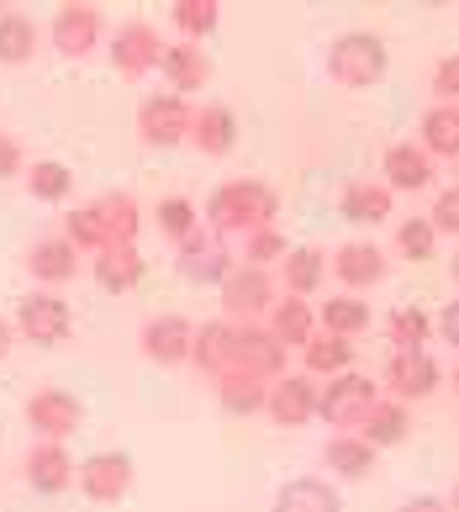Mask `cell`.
<instances>
[{"mask_svg": "<svg viewBox=\"0 0 459 512\" xmlns=\"http://www.w3.org/2000/svg\"><path fill=\"white\" fill-rule=\"evenodd\" d=\"M206 227L222 238H248V233H259V227H275L280 217V196H275V185H264V180H222L212 196H206Z\"/></svg>", "mask_w": 459, "mask_h": 512, "instance_id": "obj_1", "label": "cell"}, {"mask_svg": "<svg viewBox=\"0 0 459 512\" xmlns=\"http://www.w3.org/2000/svg\"><path fill=\"white\" fill-rule=\"evenodd\" d=\"M386 37L380 32H338L328 43V74L343 90H375L386 80Z\"/></svg>", "mask_w": 459, "mask_h": 512, "instance_id": "obj_2", "label": "cell"}, {"mask_svg": "<svg viewBox=\"0 0 459 512\" xmlns=\"http://www.w3.org/2000/svg\"><path fill=\"white\" fill-rule=\"evenodd\" d=\"M375 402H380V386L370 381V375L343 370V375H333V381L317 391V417L328 428H338V433H359V423L370 417Z\"/></svg>", "mask_w": 459, "mask_h": 512, "instance_id": "obj_3", "label": "cell"}, {"mask_svg": "<svg viewBox=\"0 0 459 512\" xmlns=\"http://www.w3.org/2000/svg\"><path fill=\"white\" fill-rule=\"evenodd\" d=\"M16 333L27 338V344L37 349H59L69 344V333H74V312H69V301L59 291H27L22 301H16Z\"/></svg>", "mask_w": 459, "mask_h": 512, "instance_id": "obj_4", "label": "cell"}, {"mask_svg": "<svg viewBox=\"0 0 459 512\" xmlns=\"http://www.w3.org/2000/svg\"><path fill=\"white\" fill-rule=\"evenodd\" d=\"M22 412H27V428L37 433V439H59L64 444L69 433L85 428V402L64 386H37Z\"/></svg>", "mask_w": 459, "mask_h": 512, "instance_id": "obj_5", "label": "cell"}, {"mask_svg": "<svg viewBox=\"0 0 459 512\" xmlns=\"http://www.w3.org/2000/svg\"><path fill=\"white\" fill-rule=\"evenodd\" d=\"M106 59L122 80H148V69H159V59H164V37H159L153 22H143V16L138 22H122L117 32H111Z\"/></svg>", "mask_w": 459, "mask_h": 512, "instance_id": "obj_6", "label": "cell"}, {"mask_svg": "<svg viewBox=\"0 0 459 512\" xmlns=\"http://www.w3.org/2000/svg\"><path fill=\"white\" fill-rule=\"evenodd\" d=\"M275 307V275L254 270V264H233L222 280V317L227 322H264Z\"/></svg>", "mask_w": 459, "mask_h": 512, "instance_id": "obj_7", "label": "cell"}, {"mask_svg": "<svg viewBox=\"0 0 459 512\" xmlns=\"http://www.w3.org/2000/svg\"><path fill=\"white\" fill-rule=\"evenodd\" d=\"M175 270L185 286H222L233 275V243L222 233H212V227H201L196 238L175 249Z\"/></svg>", "mask_w": 459, "mask_h": 512, "instance_id": "obj_8", "label": "cell"}, {"mask_svg": "<svg viewBox=\"0 0 459 512\" xmlns=\"http://www.w3.org/2000/svg\"><path fill=\"white\" fill-rule=\"evenodd\" d=\"M227 370H248L259 381H280L291 370V349L270 333V322H238V338H233V365Z\"/></svg>", "mask_w": 459, "mask_h": 512, "instance_id": "obj_9", "label": "cell"}, {"mask_svg": "<svg viewBox=\"0 0 459 512\" xmlns=\"http://www.w3.org/2000/svg\"><path fill=\"white\" fill-rule=\"evenodd\" d=\"M190 122H196V111H190V101L169 96V90H159V96H143L138 106V138L148 148H180L190 138Z\"/></svg>", "mask_w": 459, "mask_h": 512, "instance_id": "obj_10", "label": "cell"}, {"mask_svg": "<svg viewBox=\"0 0 459 512\" xmlns=\"http://www.w3.org/2000/svg\"><path fill=\"white\" fill-rule=\"evenodd\" d=\"M438 381H444V365L428 354V349H391L386 359V391L396 396V402H423V396L438 391Z\"/></svg>", "mask_w": 459, "mask_h": 512, "instance_id": "obj_11", "label": "cell"}, {"mask_svg": "<svg viewBox=\"0 0 459 512\" xmlns=\"http://www.w3.org/2000/svg\"><path fill=\"white\" fill-rule=\"evenodd\" d=\"M22 476H27V486L37 491V497H64V491H74L80 460H74L59 439H37L27 449V460H22Z\"/></svg>", "mask_w": 459, "mask_h": 512, "instance_id": "obj_12", "label": "cell"}, {"mask_svg": "<svg viewBox=\"0 0 459 512\" xmlns=\"http://www.w3.org/2000/svg\"><path fill=\"white\" fill-rule=\"evenodd\" d=\"M74 486H80L90 502H106V507L122 502L127 491H132V454H122V449H95V454H85Z\"/></svg>", "mask_w": 459, "mask_h": 512, "instance_id": "obj_13", "label": "cell"}, {"mask_svg": "<svg viewBox=\"0 0 459 512\" xmlns=\"http://www.w3.org/2000/svg\"><path fill=\"white\" fill-rule=\"evenodd\" d=\"M53 48L64 53V59H90L95 48H101V11L90 6V0H69V6L53 11Z\"/></svg>", "mask_w": 459, "mask_h": 512, "instance_id": "obj_14", "label": "cell"}, {"mask_svg": "<svg viewBox=\"0 0 459 512\" xmlns=\"http://www.w3.org/2000/svg\"><path fill=\"white\" fill-rule=\"evenodd\" d=\"M264 417H270L275 428H306V423H312V417H317V386H312V375L285 370L280 381H270Z\"/></svg>", "mask_w": 459, "mask_h": 512, "instance_id": "obj_15", "label": "cell"}, {"mask_svg": "<svg viewBox=\"0 0 459 512\" xmlns=\"http://www.w3.org/2000/svg\"><path fill=\"white\" fill-rule=\"evenodd\" d=\"M190 338H196L190 317L164 312V317H148L143 322L138 349H143V359H153V365H185V359H190Z\"/></svg>", "mask_w": 459, "mask_h": 512, "instance_id": "obj_16", "label": "cell"}, {"mask_svg": "<svg viewBox=\"0 0 459 512\" xmlns=\"http://www.w3.org/2000/svg\"><path fill=\"white\" fill-rule=\"evenodd\" d=\"M328 270L343 280L349 296H365V291H375L380 280H386L391 259H386V249H375V243H343V249L328 259Z\"/></svg>", "mask_w": 459, "mask_h": 512, "instance_id": "obj_17", "label": "cell"}, {"mask_svg": "<svg viewBox=\"0 0 459 512\" xmlns=\"http://www.w3.org/2000/svg\"><path fill=\"white\" fill-rule=\"evenodd\" d=\"M27 275H32L43 291H59V286H69V280L80 275V249H74L64 233L37 238L32 249H27Z\"/></svg>", "mask_w": 459, "mask_h": 512, "instance_id": "obj_18", "label": "cell"}, {"mask_svg": "<svg viewBox=\"0 0 459 512\" xmlns=\"http://www.w3.org/2000/svg\"><path fill=\"white\" fill-rule=\"evenodd\" d=\"M90 275H95V286H101V291L127 296V291L143 286L148 259L138 254V243H111V249H101V254L90 259Z\"/></svg>", "mask_w": 459, "mask_h": 512, "instance_id": "obj_19", "label": "cell"}, {"mask_svg": "<svg viewBox=\"0 0 459 512\" xmlns=\"http://www.w3.org/2000/svg\"><path fill=\"white\" fill-rule=\"evenodd\" d=\"M190 143H196L206 159H227V154H233V148H238V117H233V106H222V101L196 106Z\"/></svg>", "mask_w": 459, "mask_h": 512, "instance_id": "obj_20", "label": "cell"}, {"mask_svg": "<svg viewBox=\"0 0 459 512\" xmlns=\"http://www.w3.org/2000/svg\"><path fill=\"white\" fill-rule=\"evenodd\" d=\"M433 159L423 154V148H417V143H391L386 148V159H380V175H386V191L396 196V191H428V185H433Z\"/></svg>", "mask_w": 459, "mask_h": 512, "instance_id": "obj_21", "label": "cell"}, {"mask_svg": "<svg viewBox=\"0 0 459 512\" xmlns=\"http://www.w3.org/2000/svg\"><path fill=\"white\" fill-rule=\"evenodd\" d=\"M164 80H169V96L185 101V90H206V80H212V59H206L201 43H164Z\"/></svg>", "mask_w": 459, "mask_h": 512, "instance_id": "obj_22", "label": "cell"}, {"mask_svg": "<svg viewBox=\"0 0 459 512\" xmlns=\"http://www.w3.org/2000/svg\"><path fill=\"white\" fill-rule=\"evenodd\" d=\"M212 396L227 417H254L270 402V381H259L248 370H222V375H212Z\"/></svg>", "mask_w": 459, "mask_h": 512, "instance_id": "obj_23", "label": "cell"}, {"mask_svg": "<svg viewBox=\"0 0 459 512\" xmlns=\"http://www.w3.org/2000/svg\"><path fill=\"white\" fill-rule=\"evenodd\" d=\"M233 338H238V322H227V317L201 322L196 338H190V365H196L201 375H222L227 365H233Z\"/></svg>", "mask_w": 459, "mask_h": 512, "instance_id": "obj_24", "label": "cell"}, {"mask_svg": "<svg viewBox=\"0 0 459 512\" xmlns=\"http://www.w3.org/2000/svg\"><path fill=\"white\" fill-rule=\"evenodd\" d=\"M417 148L438 164V159H459V106L433 101L417 122Z\"/></svg>", "mask_w": 459, "mask_h": 512, "instance_id": "obj_25", "label": "cell"}, {"mask_svg": "<svg viewBox=\"0 0 459 512\" xmlns=\"http://www.w3.org/2000/svg\"><path fill=\"white\" fill-rule=\"evenodd\" d=\"M338 212L343 222H386L396 212V196L386 191V180H354V185H343V196H338Z\"/></svg>", "mask_w": 459, "mask_h": 512, "instance_id": "obj_26", "label": "cell"}, {"mask_svg": "<svg viewBox=\"0 0 459 512\" xmlns=\"http://www.w3.org/2000/svg\"><path fill=\"white\" fill-rule=\"evenodd\" d=\"M270 333L285 349H306L317 338V307L306 296H280L270 307Z\"/></svg>", "mask_w": 459, "mask_h": 512, "instance_id": "obj_27", "label": "cell"}, {"mask_svg": "<svg viewBox=\"0 0 459 512\" xmlns=\"http://www.w3.org/2000/svg\"><path fill=\"white\" fill-rule=\"evenodd\" d=\"M407 433H412V412H407V402H396V396H380V402L370 407V417L359 423V439L375 444V449L407 444Z\"/></svg>", "mask_w": 459, "mask_h": 512, "instance_id": "obj_28", "label": "cell"}, {"mask_svg": "<svg viewBox=\"0 0 459 512\" xmlns=\"http://www.w3.org/2000/svg\"><path fill=\"white\" fill-rule=\"evenodd\" d=\"M270 512H343V497L333 481H317V476H296L275 491V507Z\"/></svg>", "mask_w": 459, "mask_h": 512, "instance_id": "obj_29", "label": "cell"}, {"mask_svg": "<svg viewBox=\"0 0 459 512\" xmlns=\"http://www.w3.org/2000/svg\"><path fill=\"white\" fill-rule=\"evenodd\" d=\"M354 359H359V349H354V338H338V333H317L312 344L301 349V375H322V381H333V375H343V370H354Z\"/></svg>", "mask_w": 459, "mask_h": 512, "instance_id": "obj_30", "label": "cell"}, {"mask_svg": "<svg viewBox=\"0 0 459 512\" xmlns=\"http://www.w3.org/2000/svg\"><path fill=\"white\" fill-rule=\"evenodd\" d=\"M375 444H365L359 433H333L328 449H322V460H328V470H338L343 481H365L375 476Z\"/></svg>", "mask_w": 459, "mask_h": 512, "instance_id": "obj_31", "label": "cell"}, {"mask_svg": "<svg viewBox=\"0 0 459 512\" xmlns=\"http://www.w3.org/2000/svg\"><path fill=\"white\" fill-rule=\"evenodd\" d=\"M317 322H322V333H338V338H359L370 328V301L365 296H349V291H338L328 296L317 307Z\"/></svg>", "mask_w": 459, "mask_h": 512, "instance_id": "obj_32", "label": "cell"}, {"mask_svg": "<svg viewBox=\"0 0 459 512\" xmlns=\"http://www.w3.org/2000/svg\"><path fill=\"white\" fill-rule=\"evenodd\" d=\"M280 280H285V296H317V286L328 280V254L322 249H291L280 259Z\"/></svg>", "mask_w": 459, "mask_h": 512, "instance_id": "obj_33", "label": "cell"}, {"mask_svg": "<svg viewBox=\"0 0 459 512\" xmlns=\"http://www.w3.org/2000/svg\"><path fill=\"white\" fill-rule=\"evenodd\" d=\"M95 212H101L111 243H138V227H143V206H138V196H127V191L95 196Z\"/></svg>", "mask_w": 459, "mask_h": 512, "instance_id": "obj_34", "label": "cell"}, {"mask_svg": "<svg viewBox=\"0 0 459 512\" xmlns=\"http://www.w3.org/2000/svg\"><path fill=\"white\" fill-rule=\"evenodd\" d=\"M153 222H159V233L175 243V249H180V243H190L206 227V217L196 212V201H190V196H164L159 206H153Z\"/></svg>", "mask_w": 459, "mask_h": 512, "instance_id": "obj_35", "label": "cell"}, {"mask_svg": "<svg viewBox=\"0 0 459 512\" xmlns=\"http://www.w3.org/2000/svg\"><path fill=\"white\" fill-rule=\"evenodd\" d=\"M169 22H175L180 43H201V37H212L217 22H222V0H175V6H169Z\"/></svg>", "mask_w": 459, "mask_h": 512, "instance_id": "obj_36", "label": "cell"}, {"mask_svg": "<svg viewBox=\"0 0 459 512\" xmlns=\"http://www.w3.org/2000/svg\"><path fill=\"white\" fill-rule=\"evenodd\" d=\"M64 238L74 243L80 254H101V249H111V233H106V222H101V212H95V201H85V206H74V212H64Z\"/></svg>", "mask_w": 459, "mask_h": 512, "instance_id": "obj_37", "label": "cell"}, {"mask_svg": "<svg viewBox=\"0 0 459 512\" xmlns=\"http://www.w3.org/2000/svg\"><path fill=\"white\" fill-rule=\"evenodd\" d=\"M22 180H27V191H32L37 201H48V206L69 201V191H74V169L59 164V159H32Z\"/></svg>", "mask_w": 459, "mask_h": 512, "instance_id": "obj_38", "label": "cell"}, {"mask_svg": "<svg viewBox=\"0 0 459 512\" xmlns=\"http://www.w3.org/2000/svg\"><path fill=\"white\" fill-rule=\"evenodd\" d=\"M37 53V22L22 11H0V64H32Z\"/></svg>", "mask_w": 459, "mask_h": 512, "instance_id": "obj_39", "label": "cell"}, {"mask_svg": "<svg viewBox=\"0 0 459 512\" xmlns=\"http://www.w3.org/2000/svg\"><path fill=\"white\" fill-rule=\"evenodd\" d=\"M396 254L407 259V264H428V259L438 254L433 222H428V217H401V227H396Z\"/></svg>", "mask_w": 459, "mask_h": 512, "instance_id": "obj_40", "label": "cell"}, {"mask_svg": "<svg viewBox=\"0 0 459 512\" xmlns=\"http://www.w3.org/2000/svg\"><path fill=\"white\" fill-rule=\"evenodd\" d=\"M386 333H391V344H396V349H428L433 317H428L423 307H396L391 322H386Z\"/></svg>", "mask_w": 459, "mask_h": 512, "instance_id": "obj_41", "label": "cell"}, {"mask_svg": "<svg viewBox=\"0 0 459 512\" xmlns=\"http://www.w3.org/2000/svg\"><path fill=\"white\" fill-rule=\"evenodd\" d=\"M285 254H291V238H285L280 227H259V233L243 238V254H238V259L254 264V270H270V264L285 259Z\"/></svg>", "mask_w": 459, "mask_h": 512, "instance_id": "obj_42", "label": "cell"}, {"mask_svg": "<svg viewBox=\"0 0 459 512\" xmlns=\"http://www.w3.org/2000/svg\"><path fill=\"white\" fill-rule=\"evenodd\" d=\"M428 222H433V233H459V185H444V191L433 196Z\"/></svg>", "mask_w": 459, "mask_h": 512, "instance_id": "obj_43", "label": "cell"}, {"mask_svg": "<svg viewBox=\"0 0 459 512\" xmlns=\"http://www.w3.org/2000/svg\"><path fill=\"white\" fill-rule=\"evenodd\" d=\"M433 96L449 101V106H459V53H449V59L433 64Z\"/></svg>", "mask_w": 459, "mask_h": 512, "instance_id": "obj_44", "label": "cell"}, {"mask_svg": "<svg viewBox=\"0 0 459 512\" xmlns=\"http://www.w3.org/2000/svg\"><path fill=\"white\" fill-rule=\"evenodd\" d=\"M16 175H27V154L11 132H0V180H16Z\"/></svg>", "mask_w": 459, "mask_h": 512, "instance_id": "obj_45", "label": "cell"}, {"mask_svg": "<svg viewBox=\"0 0 459 512\" xmlns=\"http://www.w3.org/2000/svg\"><path fill=\"white\" fill-rule=\"evenodd\" d=\"M433 328L444 333V344H449V349H459V301H444V312L433 317Z\"/></svg>", "mask_w": 459, "mask_h": 512, "instance_id": "obj_46", "label": "cell"}, {"mask_svg": "<svg viewBox=\"0 0 459 512\" xmlns=\"http://www.w3.org/2000/svg\"><path fill=\"white\" fill-rule=\"evenodd\" d=\"M401 512H449L444 497H412V502H401Z\"/></svg>", "mask_w": 459, "mask_h": 512, "instance_id": "obj_47", "label": "cell"}, {"mask_svg": "<svg viewBox=\"0 0 459 512\" xmlns=\"http://www.w3.org/2000/svg\"><path fill=\"white\" fill-rule=\"evenodd\" d=\"M16 349V322L11 317H0V359H6Z\"/></svg>", "mask_w": 459, "mask_h": 512, "instance_id": "obj_48", "label": "cell"}, {"mask_svg": "<svg viewBox=\"0 0 459 512\" xmlns=\"http://www.w3.org/2000/svg\"><path fill=\"white\" fill-rule=\"evenodd\" d=\"M449 391L459 396V359H454V370H449Z\"/></svg>", "mask_w": 459, "mask_h": 512, "instance_id": "obj_49", "label": "cell"}, {"mask_svg": "<svg viewBox=\"0 0 459 512\" xmlns=\"http://www.w3.org/2000/svg\"><path fill=\"white\" fill-rule=\"evenodd\" d=\"M449 275H454V286H459V254L449 259Z\"/></svg>", "mask_w": 459, "mask_h": 512, "instance_id": "obj_50", "label": "cell"}, {"mask_svg": "<svg viewBox=\"0 0 459 512\" xmlns=\"http://www.w3.org/2000/svg\"><path fill=\"white\" fill-rule=\"evenodd\" d=\"M449 512H459V486L449 491Z\"/></svg>", "mask_w": 459, "mask_h": 512, "instance_id": "obj_51", "label": "cell"}]
</instances>
